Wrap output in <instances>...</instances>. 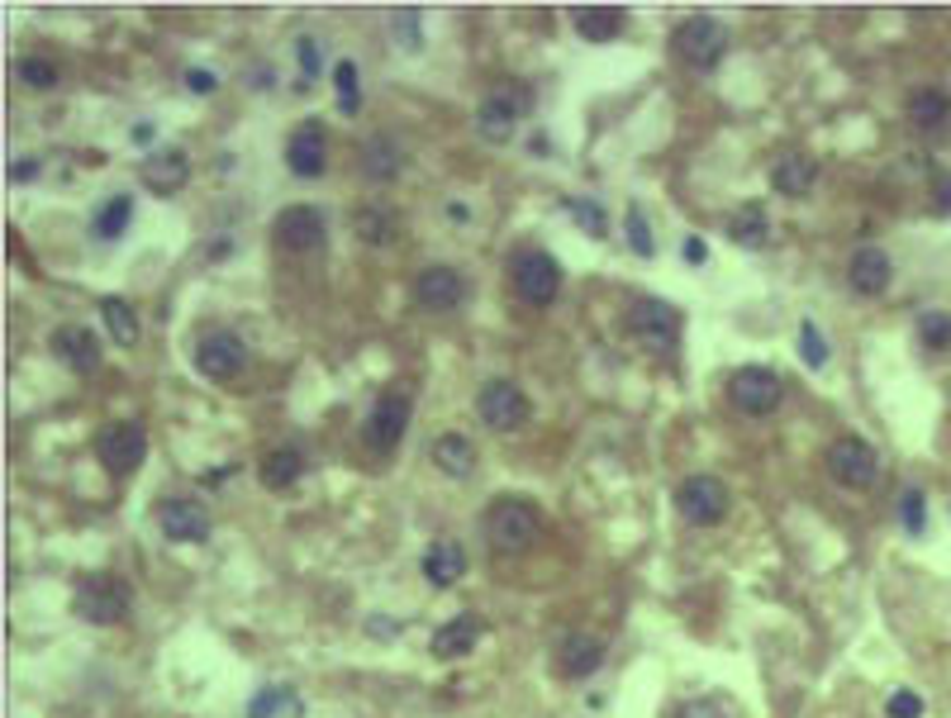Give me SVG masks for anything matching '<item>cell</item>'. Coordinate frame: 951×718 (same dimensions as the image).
<instances>
[{"label":"cell","instance_id":"cell-32","mask_svg":"<svg viewBox=\"0 0 951 718\" xmlns=\"http://www.w3.org/2000/svg\"><path fill=\"white\" fill-rule=\"evenodd\" d=\"M576 34L585 38V44H614V38L623 34V10L614 5H585L576 10Z\"/></svg>","mask_w":951,"mask_h":718},{"label":"cell","instance_id":"cell-38","mask_svg":"<svg viewBox=\"0 0 951 718\" xmlns=\"http://www.w3.org/2000/svg\"><path fill=\"white\" fill-rule=\"evenodd\" d=\"M566 215L576 219V229L581 233H590V239H609V215H605V205L599 200H566Z\"/></svg>","mask_w":951,"mask_h":718},{"label":"cell","instance_id":"cell-20","mask_svg":"<svg viewBox=\"0 0 951 718\" xmlns=\"http://www.w3.org/2000/svg\"><path fill=\"white\" fill-rule=\"evenodd\" d=\"M480 637H486V619H480V613H458V619H448L434 637H428V652H434L438 661H462L466 652H476Z\"/></svg>","mask_w":951,"mask_h":718},{"label":"cell","instance_id":"cell-18","mask_svg":"<svg viewBox=\"0 0 951 718\" xmlns=\"http://www.w3.org/2000/svg\"><path fill=\"white\" fill-rule=\"evenodd\" d=\"M414 300H419V309L428 315H452V309L466 300V281L458 267H424L419 277H414Z\"/></svg>","mask_w":951,"mask_h":718},{"label":"cell","instance_id":"cell-15","mask_svg":"<svg viewBox=\"0 0 951 718\" xmlns=\"http://www.w3.org/2000/svg\"><path fill=\"white\" fill-rule=\"evenodd\" d=\"M410 414H414V404H410L405 390H381L376 404H371V414H367L371 452H395L400 438H405V428H410Z\"/></svg>","mask_w":951,"mask_h":718},{"label":"cell","instance_id":"cell-34","mask_svg":"<svg viewBox=\"0 0 951 718\" xmlns=\"http://www.w3.org/2000/svg\"><path fill=\"white\" fill-rule=\"evenodd\" d=\"M353 233L367 247H386V243H395V215L381 210V205H362L353 215Z\"/></svg>","mask_w":951,"mask_h":718},{"label":"cell","instance_id":"cell-26","mask_svg":"<svg viewBox=\"0 0 951 718\" xmlns=\"http://www.w3.org/2000/svg\"><path fill=\"white\" fill-rule=\"evenodd\" d=\"M909 124L918 129V134H942V129L951 124V96L942 86H918L914 96H909Z\"/></svg>","mask_w":951,"mask_h":718},{"label":"cell","instance_id":"cell-31","mask_svg":"<svg viewBox=\"0 0 951 718\" xmlns=\"http://www.w3.org/2000/svg\"><path fill=\"white\" fill-rule=\"evenodd\" d=\"M243 718H305V704L291 685H263L253 699H247Z\"/></svg>","mask_w":951,"mask_h":718},{"label":"cell","instance_id":"cell-29","mask_svg":"<svg viewBox=\"0 0 951 718\" xmlns=\"http://www.w3.org/2000/svg\"><path fill=\"white\" fill-rule=\"evenodd\" d=\"M300 476H305V452L300 448H271L263 462H257V480H263L271 495H285Z\"/></svg>","mask_w":951,"mask_h":718},{"label":"cell","instance_id":"cell-40","mask_svg":"<svg viewBox=\"0 0 951 718\" xmlns=\"http://www.w3.org/2000/svg\"><path fill=\"white\" fill-rule=\"evenodd\" d=\"M800 357H804V367H809V372H824V367H828V357H832V352H828V338L818 333V324H814V319H804V324H800Z\"/></svg>","mask_w":951,"mask_h":718},{"label":"cell","instance_id":"cell-21","mask_svg":"<svg viewBox=\"0 0 951 718\" xmlns=\"http://www.w3.org/2000/svg\"><path fill=\"white\" fill-rule=\"evenodd\" d=\"M890 281H894V263L880 247H856V253L846 257V285H852L856 295H885Z\"/></svg>","mask_w":951,"mask_h":718},{"label":"cell","instance_id":"cell-24","mask_svg":"<svg viewBox=\"0 0 951 718\" xmlns=\"http://www.w3.org/2000/svg\"><path fill=\"white\" fill-rule=\"evenodd\" d=\"M400 172H405V148H400L390 134H371L362 143V177L376 181V186H390Z\"/></svg>","mask_w":951,"mask_h":718},{"label":"cell","instance_id":"cell-35","mask_svg":"<svg viewBox=\"0 0 951 718\" xmlns=\"http://www.w3.org/2000/svg\"><path fill=\"white\" fill-rule=\"evenodd\" d=\"M899 528L909 533V538H923V528H928V495H923V486H904L899 490Z\"/></svg>","mask_w":951,"mask_h":718},{"label":"cell","instance_id":"cell-30","mask_svg":"<svg viewBox=\"0 0 951 718\" xmlns=\"http://www.w3.org/2000/svg\"><path fill=\"white\" fill-rule=\"evenodd\" d=\"M129 224H134V195L120 191V195H110L96 215H90V239H96V243H120Z\"/></svg>","mask_w":951,"mask_h":718},{"label":"cell","instance_id":"cell-9","mask_svg":"<svg viewBox=\"0 0 951 718\" xmlns=\"http://www.w3.org/2000/svg\"><path fill=\"white\" fill-rule=\"evenodd\" d=\"M528 414H533L528 395L514 381H504V376H495V381H486L476 390V419L486 428H495V434H514V428H524Z\"/></svg>","mask_w":951,"mask_h":718},{"label":"cell","instance_id":"cell-11","mask_svg":"<svg viewBox=\"0 0 951 718\" xmlns=\"http://www.w3.org/2000/svg\"><path fill=\"white\" fill-rule=\"evenodd\" d=\"M191 362H195V372H200L205 381L224 386V381H233V376L247 367V348H243V338L233 333V329H210V333L195 338Z\"/></svg>","mask_w":951,"mask_h":718},{"label":"cell","instance_id":"cell-4","mask_svg":"<svg viewBox=\"0 0 951 718\" xmlns=\"http://www.w3.org/2000/svg\"><path fill=\"white\" fill-rule=\"evenodd\" d=\"M671 53L685 62V68L695 72H714L728 53V24L714 20V15H690L675 24L671 34Z\"/></svg>","mask_w":951,"mask_h":718},{"label":"cell","instance_id":"cell-3","mask_svg":"<svg viewBox=\"0 0 951 718\" xmlns=\"http://www.w3.org/2000/svg\"><path fill=\"white\" fill-rule=\"evenodd\" d=\"M681 305H671V300L661 295H637L629 305V338L643 352H653V357H671L675 343H681Z\"/></svg>","mask_w":951,"mask_h":718},{"label":"cell","instance_id":"cell-19","mask_svg":"<svg viewBox=\"0 0 951 718\" xmlns=\"http://www.w3.org/2000/svg\"><path fill=\"white\" fill-rule=\"evenodd\" d=\"M605 666V637L599 633H566L562 647H557V671L566 681H590V676Z\"/></svg>","mask_w":951,"mask_h":718},{"label":"cell","instance_id":"cell-14","mask_svg":"<svg viewBox=\"0 0 951 718\" xmlns=\"http://www.w3.org/2000/svg\"><path fill=\"white\" fill-rule=\"evenodd\" d=\"M285 167L300 181H319L329 172V129L324 120H300L295 134L285 138Z\"/></svg>","mask_w":951,"mask_h":718},{"label":"cell","instance_id":"cell-10","mask_svg":"<svg viewBox=\"0 0 951 718\" xmlns=\"http://www.w3.org/2000/svg\"><path fill=\"white\" fill-rule=\"evenodd\" d=\"M96 457L100 466H106L110 476H134L143 466V457H148V428L138 419H120V424H106L96 438Z\"/></svg>","mask_w":951,"mask_h":718},{"label":"cell","instance_id":"cell-37","mask_svg":"<svg viewBox=\"0 0 951 718\" xmlns=\"http://www.w3.org/2000/svg\"><path fill=\"white\" fill-rule=\"evenodd\" d=\"M918 343L928 352H947L951 348V315L947 309H923L918 315Z\"/></svg>","mask_w":951,"mask_h":718},{"label":"cell","instance_id":"cell-45","mask_svg":"<svg viewBox=\"0 0 951 718\" xmlns=\"http://www.w3.org/2000/svg\"><path fill=\"white\" fill-rule=\"evenodd\" d=\"M675 718H733V714H728L714 695H705V699H685L681 709H675Z\"/></svg>","mask_w":951,"mask_h":718},{"label":"cell","instance_id":"cell-8","mask_svg":"<svg viewBox=\"0 0 951 718\" xmlns=\"http://www.w3.org/2000/svg\"><path fill=\"white\" fill-rule=\"evenodd\" d=\"M824 466H828V476L838 480V486H846V490H870L880 480V452L870 448L866 438H856V434H846V438L832 442L828 457H824Z\"/></svg>","mask_w":951,"mask_h":718},{"label":"cell","instance_id":"cell-23","mask_svg":"<svg viewBox=\"0 0 951 718\" xmlns=\"http://www.w3.org/2000/svg\"><path fill=\"white\" fill-rule=\"evenodd\" d=\"M818 181V162L809 158V153H780V158L771 162V191L785 195V200H804V195L814 191Z\"/></svg>","mask_w":951,"mask_h":718},{"label":"cell","instance_id":"cell-7","mask_svg":"<svg viewBox=\"0 0 951 718\" xmlns=\"http://www.w3.org/2000/svg\"><path fill=\"white\" fill-rule=\"evenodd\" d=\"M528 106H533V96L524 86H514V82L495 86L490 96L476 106V134L486 143H514V129L528 114Z\"/></svg>","mask_w":951,"mask_h":718},{"label":"cell","instance_id":"cell-12","mask_svg":"<svg viewBox=\"0 0 951 718\" xmlns=\"http://www.w3.org/2000/svg\"><path fill=\"white\" fill-rule=\"evenodd\" d=\"M728 400H733V410L752 414V419H766L785 400V381L771 367H737L728 376Z\"/></svg>","mask_w":951,"mask_h":718},{"label":"cell","instance_id":"cell-39","mask_svg":"<svg viewBox=\"0 0 951 718\" xmlns=\"http://www.w3.org/2000/svg\"><path fill=\"white\" fill-rule=\"evenodd\" d=\"M15 76H20V86H29V90H53L58 86V62L29 53V58L15 62Z\"/></svg>","mask_w":951,"mask_h":718},{"label":"cell","instance_id":"cell-47","mask_svg":"<svg viewBox=\"0 0 951 718\" xmlns=\"http://www.w3.org/2000/svg\"><path fill=\"white\" fill-rule=\"evenodd\" d=\"M186 86L195 90V96H215V90H219V76L205 72V68H191V72H186Z\"/></svg>","mask_w":951,"mask_h":718},{"label":"cell","instance_id":"cell-2","mask_svg":"<svg viewBox=\"0 0 951 718\" xmlns=\"http://www.w3.org/2000/svg\"><path fill=\"white\" fill-rule=\"evenodd\" d=\"M538 538H542V514H538V504H533V500H524V495H500V500H490V509H486V543L500 557L528 552Z\"/></svg>","mask_w":951,"mask_h":718},{"label":"cell","instance_id":"cell-1","mask_svg":"<svg viewBox=\"0 0 951 718\" xmlns=\"http://www.w3.org/2000/svg\"><path fill=\"white\" fill-rule=\"evenodd\" d=\"M129 609H134V591H129L124 576L114 571H86L72 591V613L90 629H110V623H124Z\"/></svg>","mask_w":951,"mask_h":718},{"label":"cell","instance_id":"cell-28","mask_svg":"<svg viewBox=\"0 0 951 718\" xmlns=\"http://www.w3.org/2000/svg\"><path fill=\"white\" fill-rule=\"evenodd\" d=\"M428 462H434L448 480H466L476 472V448H472V438H462V434H442V438H434V448H428Z\"/></svg>","mask_w":951,"mask_h":718},{"label":"cell","instance_id":"cell-13","mask_svg":"<svg viewBox=\"0 0 951 718\" xmlns=\"http://www.w3.org/2000/svg\"><path fill=\"white\" fill-rule=\"evenodd\" d=\"M271 239L285 253H315L329 239V219H324L319 205H285V210L271 219Z\"/></svg>","mask_w":951,"mask_h":718},{"label":"cell","instance_id":"cell-44","mask_svg":"<svg viewBox=\"0 0 951 718\" xmlns=\"http://www.w3.org/2000/svg\"><path fill=\"white\" fill-rule=\"evenodd\" d=\"M885 714H890V718H923V695H918V690H909V685L894 690V695L885 699Z\"/></svg>","mask_w":951,"mask_h":718},{"label":"cell","instance_id":"cell-43","mask_svg":"<svg viewBox=\"0 0 951 718\" xmlns=\"http://www.w3.org/2000/svg\"><path fill=\"white\" fill-rule=\"evenodd\" d=\"M295 58H300V82H315V76L324 72V58H319V44L309 34L295 38Z\"/></svg>","mask_w":951,"mask_h":718},{"label":"cell","instance_id":"cell-22","mask_svg":"<svg viewBox=\"0 0 951 718\" xmlns=\"http://www.w3.org/2000/svg\"><path fill=\"white\" fill-rule=\"evenodd\" d=\"M48 348H53V357L68 362L76 376L100 372V338L90 333V329H76V324H68V329H53Z\"/></svg>","mask_w":951,"mask_h":718},{"label":"cell","instance_id":"cell-42","mask_svg":"<svg viewBox=\"0 0 951 718\" xmlns=\"http://www.w3.org/2000/svg\"><path fill=\"white\" fill-rule=\"evenodd\" d=\"M623 229H629V243H633V253L637 257H657V243H653V224H647V215H643V205H629V215H623Z\"/></svg>","mask_w":951,"mask_h":718},{"label":"cell","instance_id":"cell-41","mask_svg":"<svg viewBox=\"0 0 951 718\" xmlns=\"http://www.w3.org/2000/svg\"><path fill=\"white\" fill-rule=\"evenodd\" d=\"M390 34L405 44V53H424V15L419 10H395V15H390Z\"/></svg>","mask_w":951,"mask_h":718},{"label":"cell","instance_id":"cell-50","mask_svg":"<svg viewBox=\"0 0 951 718\" xmlns=\"http://www.w3.org/2000/svg\"><path fill=\"white\" fill-rule=\"evenodd\" d=\"M153 134H158L153 124H134V134H129V138H134V143H153Z\"/></svg>","mask_w":951,"mask_h":718},{"label":"cell","instance_id":"cell-49","mask_svg":"<svg viewBox=\"0 0 951 718\" xmlns=\"http://www.w3.org/2000/svg\"><path fill=\"white\" fill-rule=\"evenodd\" d=\"M34 177H38L34 158H15V162H10V181H34Z\"/></svg>","mask_w":951,"mask_h":718},{"label":"cell","instance_id":"cell-6","mask_svg":"<svg viewBox=\"0 0 951 718\" xmlns=\"http://www.w3.org/2000/svg\"><path fill=\"white\" fill-rule=\"evenodd\" d=\"M510 277H514L519 300L533 305V309H547L557 295H562V263H557L552 253H542V247L519 253L514 263H510Z\"/></svg>","mask_w":951,"mask_h":718},{"label":"cell","instance_id":"cell-5","mask_svg":"<svg viewBox=\"0 0 951 718\" xmlns=\"http://www.w3.org/2000/svg\"><path fill=\"white\" fill-rule=\"evenodd\" d=\"M675 509H681L685 524L719 528L723 519H728V509H733V490H728L719 476H709V472L685 476L681 486H675Z\"/></svg>","mask_w":951,"mask_h":718},{"label":"cell","instance_id":"cell-17","mask_svg":"<svg viewBox=\"0 0 951 718\" xmlns=\"http://www.w3.org/2000/svg\"><path fill=\"white\" fill-rule=\"evenodd\" d=\"M138 181H143V191H153V195H162V200H172V195L186 191V181H191V158H186V148H153L148 158L138 162Z\"/></svg>","mask_w":951,"mask_h":718},{"label":"cell","instance_id":"cell-46","mask_svg":"<svg viewBox=\"0 0 951 718\" xmlns=\"http://www.w3.org/2000/svg\"><path fill=\"white\" fill-rule=\"evenodd\" d=\"M932 215H951V172H932Z\"/></svg>","mask_w":951,"mask_h":718},{"label":"cell","instance_id":"cell-48","mask_svg":"<svg viewBox=\"0 0 951 718\" xmlns=\"http://www.w3.org/2000/svg\"><path fill=\"white\" fill-rule=\"evenodd\" d=\"M685 263H690V267L709 263V247H705V239H695V233H690V239H685Z\"/></svg>","mask_w":951,"mask_h":718},{"label":"cell","instance_id":"cell-27","mask_svg":"<svg viewBox=\"0 0 951 718\" xmlns=\"http://www.w3.org/2000/svg\"><path fill=\"white\" fill-rule=\"evenodd\" d=\"M723 233H728V239H733V247H742V253H761V247L771 243V219H766V205L747 200V205H742V210H733V215H728Z\"/></svg>","mask_w":951,"mask_h":718},{"label":"cell","instance_id":"cell-16","mask_svg":"<svg viewBox=\"0 0 951 718\" xmlns=\"http://www.w3.org/2000/svg\"><path fill=\"white\" fill-rule=\"evenodd\" d=\"M158 528L167 543H205L210 538V509H205L200 500H191V495H172V500L158 504Z\"/></svg>","mask_w":951,"mask_h":718},{"label":"cell","instance_id":"cell-36","mask_svg":"<svg viewBox=\"0 0 951 718\" xmlns=\"http://www.w3.org/2000/svg\"><path fill=\"white\" fill-rule=\"evenodd\" d=\"M333 90H338V114H348V120H357L362 114V86H357V62H338L333 68Z\"/></svg>","mask_w":951,"mask_h":718},{"label":"cell","instance_id":"cell-25","mask_svg":"<svg viewBox=\"0 0 951 718\" xmlns=\"http://www.w3.org/2000/svg\"><path fill=\"white\" fill-rule=\"evenodd\" d=\"M419 567H424V581L434 585V591H452V585L466 576V547L452 543V538H442V543L428 547Z\"/></svg>","mask_w":951,"mask_h":718},{"label":"cell","instance_id":"cell-33","mask_svg":"<svg viewBox=\"0 0 951 718\" xmlns=\"http://www.w3.org/2000/svg\"><path fill=\"white\" fill-rule=\"evenodd\" d=\"M96 309H100V324H106L110 338H114L120 348H134V343H138V333H143V329H138V315H134V305H129V300H120V295H100V305H96Z\"/></svg>","mask_w":951,"mask_h":718}]
</instances>
